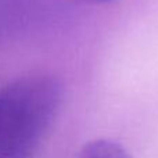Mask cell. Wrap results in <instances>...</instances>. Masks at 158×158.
Here are the masks:
<instances>
[{"mask_svg": "<svg viewBox=\"0 0 158 158\" xmlns=\"http://www.w3.org/2000/svg\"><path fill=\"white\" fill-rule=\"evenodd\" d=\"M58 78L28 75L0 92V158H36L61 108Z\"/></svg>", "mask_w": 158, "mask_h": 158, "instance_id": "cell-1", "label": "cell"}, {"mask_svg": "<svg viewBox=\"0 0 158 158\" xmlns=\"http://www.w3.org/2000/svg\"><path fill=\"white\" fill-rule=\"evenodd\" d=\"M74 158H132L122 144L112 140L100 139L89 142L74 156Z\"/></svg>", "mask_w": 158, "mask_h": 158, "instance_id": "cell-2", "label": "cell"}, {"mask_svg": "<svg viewBox=\"0 0 158 158\" xmlns=\"http://www.w3.org/2000/svg\"><path fill=\"white\" fill-rule=\"evenodd\" d=\"M83 2H89V3H107L111 0H83Z\"/></svg>", "mask_w": 158, "mask_h": 158, "instance_id": "cell-3", "label": "cell"}]
</instances>
